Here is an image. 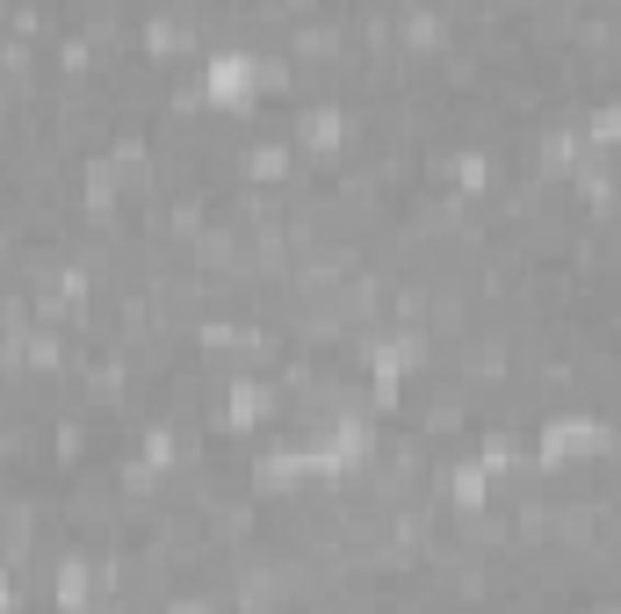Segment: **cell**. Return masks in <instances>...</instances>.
Returning <instances> with one entry per match:
<instances>
[{
    "instance_id": "obj_5",
    "label": "cell",
    "mask_w": 621,
    "mask_h": 614,
    "mask_svg": "<svg viewBox=\"0 0 621 614\" xmlns=\"http://www.w3.org/2000/svg\"><path fill=\"white\" fill-rule=\"evenodd\" d=\"M455 181H463V189H477V181H492V159L463 152V159H455Z\"/></svg>"
},
{
    "instance_id": "obj_3",
    "label": "cell",
    "mask_w": 621,
    "mask_h": 614,
    "mask_svg": "<svg viewBox=\"0 0 621 614\" xmlns=\"http://www.w3.org/2000/svg\"><path fill=\"white\" fill-rule=\"evenodd\" d=\"M340 130H347V123H340V109H304V123H296V138H304V145H340Z\"/></svg>"
},
{
    "instance_id": "obj_2",
    "label": "cell",
    "mask_w": 621,
    "mask_h": 614,
    "mask_svg": "<svg viewBox=\"0 0 621 614\" xmlns=\"http://www.w3.org/2000/svg\"><path fill=\"white\" fill-rule=\"evenodd\" d=\"M571 448H600V420H556L542 434V456H571Z\"/></svg>"
},
{
    "instance_id": "obj_6",
    "label": "cell",
    "mask_w": 621,
    "mask_h": 614,
    "mask_svg": "<svg viewBox=\"0 0 621 614\" xmlns=\"http://www.w3.org/2000/svg\"><path fill=\"white\" fill-rule=\"evenodd\" d=\"M167 614H210V607H203V600H173Z\"/></svg>"
},
{
    "instance_id": "obj_7",
    "label": "cell",
    "mask_w": 621,
    "mask_h": 614,
    "mask_svg": "<svg viewBox=\"0 0 621 614\" xmlns=\"http://www.w3.org/2000/svg\"><path fill=\"white\" fill-rule=\"evenodd\" d=\"M607 614H614V607H607Z\"/></svg>"
},
{
    "instance_id": "obj_4",
    "label": "cell",
    "mask_w": 621,
    "mask_h": 614,
    "mask_svg": "<svg viewBox=\"0 0 621 614\" xmlns=\"http://www.w3.org/2000/svg\"><path fill=\"white\" fill-rule=\"evenodd\" d=\"M260 412H268V390H260V384H239V390H232V420H260Z\"/></svg>"
},
{
    "instance_id": "obj_1",
    "label": "cell",
    "mask_w": 621,
    "mask_h": 614,
    "mask_svg": "<svg viewBox=\"0 0 621 614\" xmlns=\"http://www.w3.org/2000/svg\"><path fill=\"white\" fill-rule=\"evenodd\" d=\"M253 80H260L253 52H217L203 66V94H210V102H246V94H253Z\"/></svg>"
}]
</instances>
